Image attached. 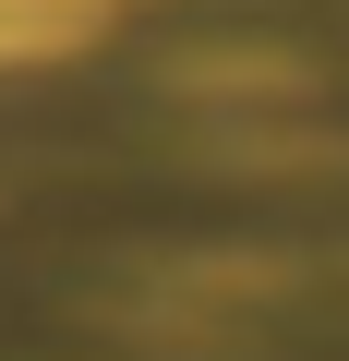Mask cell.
Masks as SVG:
<instances>
[{
    "mask_svg": "<svg viewBox=\"0 0 349 361\" xmlns=\"http://www.w3.org/2000/svg\"><path fill=\"white\" fill-rule=\"evenodd\" d=\"M121 0H0V73H37V61H73L85 37H109Z\"/></svg>",
    "mask_w": 349,
    "mask_h": 361,
    "instance_id": "7a4b0ae2",
    "label": "cell"
},
{
    "mask_svg": "<svg viewBox=\"0 0 349 361\" xmlns=\"http://www.w3.org/2000/svg\"><path fill=\"white\" fill-rule=\"evenodd\" d=\"M265 301H289V265H277V253H157V265L109 301V325L145 337V349H217V337H241Z\"/></svg>",
    "mask_w": 349,
    "mask_h": 361,
    "instance_id": "6da1fadb",
    "label": "cell"
}]
</instances>
